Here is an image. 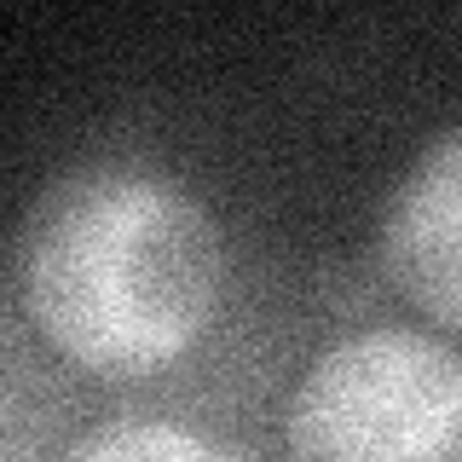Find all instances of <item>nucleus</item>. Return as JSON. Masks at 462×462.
Returning <instances> with one entry per match:
<instances>
[{
    "instance_id": "f257e3e1",
    "label": "nucleus",
    "mask_w": 462,
    "mask_h": 462,
    "mask_svg": "<svg viewBox=\"0 0 462 462\" xmlns=\"http://www.w3.org/2000/svg\"><path fill=\"white\" fill-rule=\"evenodd\" d=\"M226 300V237L185 180L144 162H81L35 197L18 243V307L93 382H144L208 336Z\"/></svg>"
},
{
    "instance_id": "f03ea898",
    "label": "nucleus",
    "mask_w": 462,
    "mask_h": 462,
    "mask_svg": "<svg viewBox=\"0 0 462 462\" xmlns=\"http://www.w3.org/2000/svg\"><path fill=\"white\" fill-rule=\"evenodd\" d=\"M289 462H462V353L416 324L346 329L283 404Z\"/></svg>"
},
{
    "instance_id": "7ed1b4c3",
    "label": "nucleus",
    "mask_w": 462,
    "mask_h": 462,
    "mask_svg": "<svg viewBox=\"0 0 462 462\" xmlns=\"http://www.w3.org/2000/svg\"><path fill=\"white\" fill-rule=\"evenodd\" d=\"M382 266L416 312L462 336V122L445 127L393 185Z\"/></svg>"
},
{
    "instance_id": "20e7f679",
    "label": "nucleus",
    "mask_w": 462,
    "mask_h": 462,
    "mask_svg": "<svg viewBox=\"0 0 462 462\" xmlns=\"http://www.w3.org/2000/svg\"><path fill=\"white\" fill-rule=\"evenodd\" d=\"M58 462H249V451L180 416H110L76 433Z\"/></svg>"
},
{
    "instance_id": "39448f33",
    "label": "nucleus",
    "mask_w": 462,
    "mask_h": 462,
    "mask_svg": "<svg viewBox=\"0 0 462 462\" xmlns=\"http://www.w3.org/2000/svg\"><path fill=\"white\" fill-rule=\"evenodd\" d=\"M0 422H6V451L0 462H41L52 433V399L47 382H35V370L23 365V353H6V399H0Z\"/></svg>"
}]
</instances>
